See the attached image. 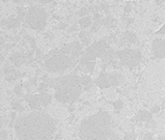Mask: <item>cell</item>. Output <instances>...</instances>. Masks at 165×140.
Wrapping results in <instances>:
<instances>
[{
	"instance_id": "1",
	"label": "cell",
	"mask_w": 165,
	"mask_h": 140,
	"mask_svg": "<svg viewBox=\"0 0 165 140\" xmlns=\"http://www.w3.org/2000/svg\"><path fill=\"white\" fill-rule=\"evenodd\" d=\"M57 122L40 110L18 117L15 130L18 140H51L56 131Z\"/></svg>"
},
{
	"instance_id": "2",
	"label": "cell",
	"mask_w": 165,
	"mask_h": 140,
	"mask_svg": "<svg viewBox=\"0 0 165 140\" xmlns=\"http://www.w3.org/2000/svg\"><path fill=\"white\" fill-rule=\"evenodd\" d=\"M112 133V118L103 110L84 119L79 126L80 140H109Z\"/></svg>"
},
{
	"instance_id": "3",
	"label": "cell",
	"mask_w": 165,
	"mask_h": 140,
	"mask_svg": "<svg viewBox=\"0 0 165 140\" xmlns=\"http://www.w3.org/2000/svg\"><path fill=\"white\" fill-rule=\"evenodd\" d=\"M55 99L62 103H73L78 100L82 92L80 77L75 73L55 79Z\"/></svg>"
},
{
	"instance_id": "4",
	"label": "cell",
	"mask_w": 165,
	"mask_h": 140,
	"mask_svg": "<svg viewBox=\"0 0 165 140\" xmlns=\"http://www.w3.org/2000/svg\"><path fill=\"white\" fill-rule=\"evenodd\" d=\"M75 63V58L59 50L52 51L45 58V67L49 73H61L71 68Z\"/></svg>"
},
{
	"instance_id": "5",
	"label": "cell",
	"mask_w": 165,
	"mask_h": 140,
	"mask_svg": "<svg viewBox=\"0 0 165 140\" xmlns=\"http://www.w3.org/2000/svg\"><path fill=\"white\" fill-rule=\"evenodd\" d=\"M46 20H48V15L45 10L37 6L31 7L25 15L24 25L31 29L41 31L45 29Z\"/></svg>"
},
{
	"instance_id": "6",
	"label": "cell",
	"mask_w": 165,
	"mask_h": 140,
	"mask_svg": "<svg viewBox=\"0 0 165 140\" xmlns=\"http://www.w3.org/2000/svg\"><path fill=\"white\" fill-rule=\"evenodd\" d=\"M106 48L107 46L105 41H100V42H96L93 45H91L89 48H87L86 51L81 55V65L90 61H94L98 57H101L106 52Z\"/></svg>"
},
{
	"instance_id": "7",
	"label": "cell",
	"mask_w": 165,
	"mask_h": 140,
	"mask_svg": "<svg viewBox=\"0 0 165 140\" xmlns=\"http://www.w3.org/2000/svg\"><path fill=\"white\" fill-rule=\"evenodd\" d=\"M117 56L120 59V62L122 63V65L130 68L135 67L142 60L141 52L139 50H136V49H130V48L119 50L117 52Z\"/></svg>"
},
{
	"instance_id": "8",
	"label": "cell",
	"mask_w": 165,
	"mask_h": 140,
	"mask_svg": "<svg viewBox=\"0 0 165 140\" xmlns=\"http://www.w3.org/2000/svg\"><path fill=\"white\" fill-rule=\"evenodd\" d=\"M152 54L155 58L165 59V39L153 40L152 43Z\"/></svg>"
},
{
	"instance_id": "9",
	"label": "cell",
	"mask_w": 165,
	"mask_h": 140,
	"mask_svg": "<svg viewBox=\"0 0 165 140\" xmlns=\"http://www.w3.org/2000/svg\"><path fill=\"white\" fill-rule=\"evenodd\" d=\"M25 100L27 101V103H28L30 107H31L32 109H34V110H38V109H40V107L42 106L39 94H37V95L28 94V95L25 96Z\"/></svg>"
},
{
	"instance_id": "10",
	"label": "cell",
	"mask_w": 165,
	"mask_h": 140,
	"mask_svg": "<svg viewBox=\"0 0 165 140\" xmlns=\"http://www.w3.org/2000/svg\"><path fill=\"white\" fill-rule=\"evenodd\" d=\"M96 84H97V86H98L100 88H103V89L108 88L110 86L108 75H106L105 73H101L100 75H98V77L97 78V80H96Z\"/></svg>"
},
{
	"instance_id": "11",
	"label": "cell",
	"mask_w": 165,
	"mask_h": 140,
	"mask_svg": "<svg viewBox=\"0 0 165 140\" xmlns=\"http://www.w3.org/2000/svg\"><path fill=\"white\" fill-rule=\"evenodd\" d=\"M108 79H109V83L111 86L117 87L123 82V76L122 75L118 73H112L108 75Z\"/></svg>"
},
{
	"instance_id": "12",
	"label": "cell",
	"mask_w": 165,
	"mask_h": 140,
	"mask_svg": "<svg viewBox=\"0 0 165 140\" xmlns=\"http://www.w3.org/2000/svg\"><path fill=\"white\" fill-rule=\"evenodd\" d=\"M152 112H149L147 110H141L139 111V113L136 115V120L138 122H150L152 121Z\"/></svg>"
},
{
	"instance_id": "13",
	"label": "cell",
	"mask_w": 165,
	"mask_h": 140,
	"mask_svg": "<svg viewBox=\"0 0 165 140\" xmlns=\"http://www.w3.org/2000/svg\"><path fill=\"white\" fill-rule=\"evenodd\" d=\"M39 97H40L41 103H42V106H48L52 101V96L46 92H41L39 94Z\"/></svg>"
},
{
	"instance_id": "14",
	"label": "cell",
	"mask_w": 165,
	"mask_h": 140,
	"mask_svg": "<svg viewBox=\"0 0 165 140\" xmlns=\"http://www.w3.org/2000/svg\"><path fill=\"white\" fill-rule=\"evenodd\" d=\"M20 24V21L18 18H10L8 20L1 21V25H6L9 28H16Z\"/></svg>"
},
{
	"instance_id": "15",
	"label": "cell",
	"mask_w": 165,
	"mask_h": 140,
	"mask_svg": "<svg viewBox=\"0 0 165 140\" xmlns=\"http://www.w3.org/2000/svg\"><path fill=\"white\" fill-rule=\"evenodd\" d=\"M80 81L82 86L84 87L85 90H88L91 88V85H92V79H91L90 76L88 75H84L80 77Z\"/></svg>"
},
{
	"instance_id": "16",
	"label": "cell",
	"mask_w": 165,
	"mask_h": 140,
	"mask_svg": "<svg viewBox=\"0 0 165 140\" xmlns=\"http://www.w3.org/2000/svg\"><path fill=\"white\" fill-rule=\"evenodd\" d=\"M113 57H114V51L113 50L106 51L105 53L101 56V61H103V63H105V64H108V63L112 61Z\"/></svg>"
},
{
	"instance_id": "17",
	"label": "cell",
	"mask_w": 165,
	"mask_h": 140,
	"mask_svg": "<svg viewBox=\"0 0 165 140\" xmlns=\"http://www.w3.org/2000/svg\"><path fill=\"white\" fill-rule=\"evenodd\" d=\"M91 24H92V20H91L90 16H83L79 20V25L81 28H87Z\"/></svg>"
},
{
	"instance_id": "18",
	"label": "cell",
	"mask_w": 165,
	"mask_h": 140,
	"mask_svg": "<svg viewBox=\"0 0 165 140\" xmlns=\"http://www.w3.org/2000/svg\"><path fill=\"white\" fill-rule=\"evenodd\" d=\"M125 41H126V42H128V43H136L137 38L132 32H126V35H125Z\"/></svg>"
},
{
	"instance_id": "19",
	"label": "cell",
	"mask_w": 165,
	"mask_h": 140,
	"mask_svg": "<svg viewBox=\"0 0 165 140\" xmlns=\"http://www.w3.org/2000/svg\"><path fill=\"white\" fill-rule=\"evenodd\" d=\"M82 66H83L85 73H92L95 68V63H94V61H90V62L84 63Z\"/></svg>"
},
{
	"instance_id": "20",
	"label": "cell",
	"mask_w": 165,
	"mask_h": 140,
	"mask_svg": "<svg viewBox=\"0 0 165 140\" xmlns=\"http://www.w3.org/2000/svg\"><path fill=\"white\" fill-rule=\"evenodd\" d=\"M12 108L14 109V110H16L18 112H22L24 110V107L21 105L20 101H13V103H12Z\"/></svg>"
},
{
	"instance_id": "21",
	"label": "cell",
	"mask_w": 165,
	"mask_h": 140,
	"mask_svg": "<svg viewBox=\"0 0 165 140\" xmlns=\"http://www.w3.org/2000/svg\"><path fill=\"white\" fill-rule=\"evenodd\" d=\"M113 107L115 109V112L116 113H119V112L122 110L124 107V103L121 100H118L113 103Z\"/></svg>"
},
{
	"instance_id": "22",
	"label": "cell",
	"mask_w": 165,
	"mask_h": 140,
	"mask_svg": "<svg viewBox=\"0 0 165 140\" xmlns=\"http://www.w3.org/2000/svg\"><path fill=\"white\" fill-rule=\"evenodd\" d=\"M24 39H25L27 42H28L30 45H31V48H36V41H35L34 38L31 37V36H29V35H25V36H24Z\"/></svg>"
},
{
	"instance_id": "23",
	"label": "cell",
	"mask_w": 165,
	"mask_h": 140,
	"mask_svg": "<svg viewBox=\"0 0 165 140\" xmlns=\"http://www.w3.org/2000/svg\"><path fill=\"white\" fill-rule=\"evenodd\" d=\"M14 92H15V94H16V96H21V94H22V87L20 85H16L14 88Z\"/></svg>"
},
{
	"instance_id": "24",
	"label": "cell",
	"mask_w": 165,
	"mask_h": 140,
	"mask_svg": "<svg viewBox=\"0 0 165 140\" xmlns=\"http://www.w3.org/2000/svg\"><path fill=\"white\" fill-rule=\"evenodd\" d=\"M135 139V133H128L125 135V140H134Z\"/></svg>"
},
{
	"instance_id": "25",
	"label": "cell",
	"mask_w": 165,
	"mask_h": 140,
	"mask_svg": "<svg viewBox=\"0 0 165 140\" xmlns=\"http://www.w3.org/2000/svg\"><path fill=\"white\" fill-rule=\"evenodd\" d=\"M0 140H8V133L6 130L0 131Z\"/></svg>"
},
{
	"instance_id": "26",
	"label": "cell",
	"mask_w": 165,
	"mask_h": 140,
	"mask_svg": "<svg viewBox=\"0 0 165 140\" xmlns=\"http://www.w3.org/2000/svg\"><path fill=\"white\" fill-rule=\"evenodd\" d=\"M142 140H155V139H153L152 133H147L144 134V136H143Z\"/></svg>"
},
{
	"instance_id": "27",
	"label": "cell",
	"mask_w": 165,
	"mask_h": 140,
	"mask_svg": "<svg viewBox=\"0 0 165 140\" xmlns=\"http://www.w3.org/2000/svg\"><path fill=\"white\" fill-rule=\"evenodd\" d=\"M88 13H89V11H88L86 8H83V9H81L78 12V15L79 16H86L88 15Z\"/></svg>"
},
{
	"instance_id": "28",
	"label": "cell",
	"mask_w": 165,
	"mask_h": 140,
	"mask_svg": "<svg viewBox=\"0 0 165 140\" xmlns=\"http://www.w3.org/2000/svg\"><path fill=\"white\" fill-rule=\"evenodd\" d=\"M109 140H120V137L118 134H116L115 133H112L111 135H110V139Z\"/></svg>"
},
{
	"instance_id": "29",
	"label": "cell",
	"mask_w": 165,
	"mask_h": 140,
	"mask_svg": "<svg viewBox=\"0 0 165 140\" xmlns=\"http://www.w3.org/2000/svg\"><path fill=\"white\" fill-rule=\"evenodd\" d=\"M130 10H131V4L128 2V3L126 4V6H125V11L128 13V12H130Z\"/></svg>"
},
{
	"instance_id": "30",
	"label": "cell",
	"mask_w": 165,
	"mask_h": 140,
	"mask_svg": "<svg viewBox=\"0 0 165 140\" xmlns=\"http://www.w3.org/2000/svg\"><path fill=\"white\" fill-rule=\"evenodd\" d=\"M158 34H160V35H165V23H164V25H162L161 26V28L158 30Z\"/></svg>"
},
{
	"instance_id": "31",
	"label": "cell",
	"mask_w": 165,
	"mask_h": 140,
	"mask_svg": "<svg viewBox=\"0 0 165 140\" xmlns=\"http://www.w3.org/2000/svg\"><path fill=\"white\" fill-rule=\"evenodd\" d=\"M159 110H160L159 106H153V109H152V112H153V113H155V112H158Z\"/></svg>"
},
{
	"instance_id": "32",
	"label": "cell",
	"mask_w": 165,
	"mask_h": 140,
	"mask_svg": "<svg viewBox=\"0 0 165 140\" xmlns=\"http://www.w3.org/2000/svg\"><path fill=\"white\" fill-rule=\"evenodd\" d=\"M36 1H39L41 2V3H49V2H51V1H53V0H36Z\"/></svg>"
},
{
	"instance_id": "33",
	"label": "cell",
	"mask_w": 165,
	"mask_h": 140,
	"mask_svg": "<svg viewBox=\"0 0 165 140\" xmlns=\"http://www.w3.org/2000/svg\"><path fill=\"white\" fill-rule=\"evenodd\" d=\"M5 43V40H4V38L2 37V36H0V46H3Z\"/></svg>"
},
{
	"instance_id": "34",
	"label": "cell",
	"mask_w": 165,
	"mask_h": 140,
	"mask_svg": "<svg viewBox=\"0 0 165 140\" xmlns=\"http://www.w3.org/2000/svg\"><path fill=\"white\" fill-rule=\"evenodd\" d=\"M3 61H4V56L2 55L1 53H0V64H1V63L3 62Z\"/></svg>"
},
{
	"instance_id": "35",
	"label": "cell",
	"mask_w": 165,
	"mask_h": 140,
	"mask_svg": "<svg viewBox=\"0 0 165 140\" xmlns=\"http://www.w3.org/2000/svg\"><path fill=\"white\" fill-rule=\"evenodd\" d=\"M14 2L16 3H20V2H24V1H27V0H13Z\"/></svg>"
},
{
	"instance_id": "36",
	"label": "cell",
	"mask_w": 165,
	"mask_h": 140,
	"mask_svg": "<svg viewBox=\"0 0 165 140\" xmlns=\"http://www.w3.org/2000/svg\"><path fill=\"white\" fill-rule=\"evenodd\" d=\"M155 1L158 4H161L162 2H164V1H165V0H155Z\"/></svg>"
},
{
	"instance_id": "37",
	"label": "cell",
	"mask_w": 165,
	"mask_h": 140,
	"mask_svg": "<svg viewBox=\"0 0 165 140\" xmlns=\"http://www.w3.org/2000/svg\"><path fill=\"white\" fill-rule=\"evenodd\" d=\"M2 130V118L0 116V131Z\"/></svg>"
},
{
	"instance_id": "38",
	"label": "cell",
	"mask_w": 165,
	"mask_h": 140,
	"mask_svg": "<svg viewBox=\"0 0 165 140\" xmlns=\"http://www.w3.org/2000/svg\"><path fill=\"white\" fill-rule=\"evenodd\" d=\"M158 140H165V137L164 136H160V137H158Z\"/></svg>"
},
{
	"instance_id": "39",
	"label": "cell",
	"mask_w": 165,
	"mask_h": 140,
	"mask_svg": "<svg viewBox=\"0 0 165 140\" xmlns=\"http://www.w3.org/2000/svg\"><path fill=\"white\" fill-rule=\"evenodd\" d=\"M116 1H118V0H116Z\"/></svg>"
}]
</instances>
